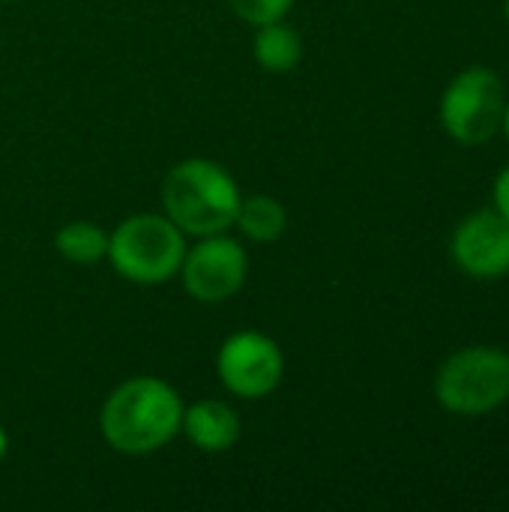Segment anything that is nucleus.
Returning a JSON list of instances; mask_svg holds the SVG:
<instances>
[{"label":"nucleus","instance_id":"423d86ee","mask_svg":"<svg viewBox=\"0 0 509 512\" xmlns=\"http://www.w3.org/2000/svg\"><path fill=\"white\" fill-rule=\"evenodd\" d=\"M216 375L231 396L261 402L279 390L285 378V354L273 336L261 330H237L219 345Z\"/></svg>","mask_w":509,"mask_h":512},{"label":"nucleus","instance_id":"39448f33","mask_svg":"<svg viewBox=\"0 0 509 512\" xmlns=\"http://www.w3.org/2000/svg\"><path fill=\"white\" fill-rule=\"evenodd\" d=\"M504 111V81L486 66L459 72L441 96V126L453 141L468 147L492 141L504 126Z\"/></svg>","mask_w":509,"mask_h":512},{"label":"nucleus","instance_id":"1a4fd4ad","mask_svg":"<svg viewBox=\"0 0 509 512\" xmlns=\"http://www.w3.org/2000/svg\"><path fill=\"white\" fill-rule=\"evenodd\" d=\"M180 432L201 453H228L243 438V420L237 408L222 399H198L183 405Z\"/></svg>","mask_w":509,"mask_h":512},{"label":"nucleus","instance_id":"f8f14e48","mask_svg":"<svg viewBox=\"0 0 509 512\" xmlns=\"http://www.w3.org/2000/svg\"><path fill=\"white\" fill-rule=\"evenodd\" d=\"M54 249L63 261L90 267V264H99L108 258V231H102L96 222L72 219V222L57 228Z\"/></svg>","mask_w":509,"mask_h":512},{"label":"nucleus","instance_id":"7ed1b4c3","mask_svg":"<svg viewBox=\"0 0 509 512\" xmlns=\"http://www.w3.org/2000/svg\"><path fill=\"white\" fill-rule=\"evenodd\" d=\"M186 234L165 213H135L108 234V258L114 273L132 285H165L180 273Z\"/></svg>","mask_w":509,"mask_h":512},{"label":"nucleus","instance_id":"0eeeda50","mask_svg":"<svg viewBox=\"0 0 509 512\" xmlns=\"http://www.w3.org/2000/svg\"><path fill=\"white\" fill-rule=\"evenodd\" d=\"M177 276L192 300L216 306L243 291L249 255L240 240L228 237V231L195 237V246H186Z\"/></svg>","mask_w":509,"mask_h":512},{"label":"nucleus","instance_id":"20e7f679","mask_svg":"<svg viewBox=\"0 0 509 512\" xmlns=\"http://www.w3.org/2000/svg\"><path fill=\"white\" fill-rule=\"evenodd\" d=\"M435 399L459 417H483L509 399V354L474 345L447 357L435 375Z\"/></svg>","mask_w":509,"mask_h":512},{"label":"nucleus","instance_id":"4468645a","mask_svg":"<svg viewBox=\"0 0 509 512\" xmlns=\"http://www.w3.org/2000/svg\"><path fill=\"white\" fill-rule=\"evenodd\" d=\"M495 210L509 219V165L498 174V180H495Z\"/></svg>","mask_w":509,"mask_h":512},{"label":"nucleus","instance_id":"f3484780","mask_svg":"<svg viewBox=\"0 0 509 512\" xmlns=\"http://www.w3.org/2000/svg\"><path fill=\"white\" fill-rule=\"evenodd\" d=\"M504 9H507V21H509V0H507V3H504Z\"/></svg>","mask_w":509,"mask_h":512},{"label":"nucleus","instance_id":"f257e3e1","mask_svg":"<svg viewBox=\"0 0 509 512\" xmlns=\"http://www.w3.org/2000/svg\"><path fill=\"white\" fill-rule=\"evenodd\" d=\"M183 399L153 375H135L117 384L99 411V432L120 456H150L180 435Z\"/></svg>","mask_w":509,"mask_h":512},{"label":"nucleus","instance_id":"9d476101","mask_svg":"<svg viewBox=\"0 0 509 512\" xmlns=\"http://www.w3.org/2000/svg\"><path fill=\"white\" fill-rule=\"evenodd\" d=\"M252 57L264 72H273V75L291 72L303 60V39L285 18L261 24V27H255Z\"/></svg>","mask_w":509,"mask_h":512},{"label":"nucleus","instance_id":"9b49d317","mask_svg":"<svg viewBox=\"0 0 509 512\" xmlns=\"http://www.w3.org/2000/svg\"><path fill=\"white\" fill-rule=\"evenodd\" d=\"M234 228L252 243H276L288 231V210L273 195H246L240 201Z\"/></svg>","mask_w":509,"mask_h":512},{"label":"nucleus","instance_id":"dca6fc26","mask_svg":"<svg viewBox=\"0 0 509 512\" xmlns=\"http://www.w3.org/2000/svg\"><path fill=\"white\" fill-rule=\"evenodd\" d=\"M504 132H507V138H509V96H507V111H504V126H501Z\"/></svg>","mask_w":509,"mask_h":512},{"label":"nucleus","instance_id":"a211bd4d","mask_svg":"<svg viewBox=\"0 0 509 512\" xmlns=\"http://www.w3.org/2000/svg\"><path fill=\"white\" fill-rule=\"evenodd\" d=\"M0 3H9V0H0Z\"/></svg>","mask_w":509,"mask_h":512},{"label":"nucleus","instance_id":"ddd939ff","mask_svg":"<svg viewBox=\"0 0 509 512\" xmlns=\"http://www.w3.org/2000/svg\"><path fill=\"white\" fill-rule=\"evenodd\" d=\"M234 15L252 27H261V24H270V21H282L288 18L294 0H228Z\"/></svg>","mask_w":509,"mask_h":512},{"label":"nucleus","instance_id":"2eb2a0df","mask_svg":"<svg viewBox=\"0 0 509 512\" xmlns=\"http://www.w3.org/2000/svg\"><path fill=\"white\" fill-rule=\"evenodd\" d=\"M9 453V435H6V429L0 426V459Z\"/></svg>","mask_w":509,"mask_h":512},{"label":"nucleus","instance_id":"6e6552de","mask_svg":"<svg viewBox=\"0 0 509 512\" xmlns=\"http://www.w3.org/2000/svg\"><path fill=\"white\" fill-rule=\"evenodd\" d=\"M453 261L474 279H501L509 273V219L498 210H477L453 234Z\"/></svg>","mask_w":509,"mask_h":512},{"label":"nucleus","instance_id":"f03ea898","mask_svg":"<svg viewBox=\"0 0 509 512\" xmlns=\"http://www.w3.org/2000/svg\"><path fill=\"white\" fill-rule=\"evenodd\" d=\"M243 192L234 174L204 156L177 162L162 180V213L186 234L207 237L231 231Z\"/></svg>","mask_w":509,"mask_h":512}]
</instances>
